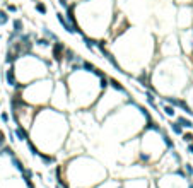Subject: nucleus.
Masks as SVG:
<instances>
[{
    "mask_svg": "<svg viewBox=\"0 0 193 188\" xmlns=\"http://www.w3.org/2000/svg\"><path fill=\"white\" fill-rule=\"evenodd\" d=\"M65 48H67V46H65V43H63V41H55V43L51 44V53H53V60H55L56 63H62L63 62V52H65Z\"/></svg>",
    "mask_w": 193,
    "mask_h": 188,
    "instance_id": "f257e3e1",
    "label": "nucleus"
},
{
    "mask_svg": "<svg viewBox=\"0 0 193 188\" xmlns=\"http://www.w3.org/2000/svg\"><path fill=\"white\" fill-rule=\"evenodd\" d=\"M121 188H149V181L145 178H135L132 181L121 183Z\"/></svg>",
    "mask_w": 193,
    "mask_h": 188,
    "instance_id": "f03ea898",
    "label": "nucleus"
},
{
    "mask_svg": "<svg viewBox=\"0 0 193 188\" xmlns=\"http://www.w3.org/2000/svg\"><path fill=\"white\" fill-rule=\"evenodd\" d=\"M5 81L10 87H15L19 84L17 82V72H15V65H9V69L5 70Z\"/></svg>",
    "mask_w": 193,
    "mask_h": 188,
    "instance_id": "7ed1b4c3",
    "label": "nucleus"
},
{
    "mask_svg": "<svg viewBox=\"0 0 193 188\" xmlns=\"http://www.w3.org/2000/svg\"><path fill=\"white\" fill-rule=\"evenodd\" d=\"M38 157L41 159V162H43L45 166H51V164L56 162V156H51V154H48V152H39Z\"/></svg>",
    "mask_w": 193,
    "mask_h": 188,
    "instance_id": "20e7f679",
    "label": "nucleus"
},
{
    "mask_svg": "<svg viewBox=\"0 0 193 188\" xmlns=\"http://www.w3.org/2000/svg\"><path fill=\"white\" fill-rule=\"evenodd\" d=\"M10 164H12V168H14L15 171H19V173H23V171L26 169L24 162L21 161V159H19L17 156H12V157H10Z\"/></svg>",
    "mask_w": 193,
    "mask_h": 188,
    "instance_id": "39448f33",
    "label": "nucleus"
},
{
    "mask_svg": "<svg viewBox=\"0 0 193 188\" xmlns=\"http://www.w3.org/2000/svg\"><path fill=\"white\" fill-rule=\"evenodd\" d=\"M12 31L17 33V34L24 33V21L23 19H14V22H12Z\"/></svg>",
    "mask_w": 193,
    "mask_h": 188,
    "instance_id": "423d86ee",
    "label": "nucleus"
},
{
    "mask_svg": "<svg viewBox=\"0 0 193 188\" xmlns=\"http://www.w3.org/2000/svg\"><path fill=\"white\" fill-rule=\"evenodd\" d=\"M162 111H164V115H166L167 118H175L176 116V110H175V106L173 104H169V103H162Z\"/></svg>",
    "mask_w": 193,
    "mask_h": 188,
    "instance_id": "0eeeda50",
    "label": "nucleus"
},
{
    "mask_svg": "<svg viewBox=\"0 0 193 188\" xmlns=\"http://www.w3.org/2000/svg\"><path fill=\"white\" fill-rule=\"evenodd\" d=\"M34 9H36V12L39 15H46V12H48L46 4L45 2H39V0H34Z\"/></svg>",
    "mask_w": 193,
    "mask_h": 188,
    "instance_id": "6e6552de",
    "label": "nucleus"
},
{
    "mask_svg": "<svg viewBox=\"0 0 193 188\" xmlns=\"http://www.w3.org/2000/svg\"><path fill=\"white\" fill-rule=\"evenodd\" d=\"M176 122L179 123V125L183 127V128H193V122L190 118H186V116H178L176 118Z\"/></svg>",
    "mask_w": 193,
    "mask_h": 188,
    "instance_id": "1a4fd4ad",
    "label": "nucleus"
},
{
    "mask_svg": "<svg viewBox=\"0 0 193 188\" xmlns=\"http://www.w3.org/2000/svg\"><path fill=\"white\" fill-rule=\"evenodd\" d=\"M169 128H171V132L175 133V135H183V127L179 125L178 122H171L169 123Z\"/></svg>",
    "mask_w": 193,
    "mask_h": 188,
    "instance_id": "9d476101",
    "label": "nucleus"
},
{
    "mask_svg": "<svg viewBox=\"0 0 193 188\" xmlns=\"http://www.w3.org/2000/svg\"><path fill=\"white\" fill-rule=\"evenodd\" d=\"M26 145H27V149H29V152H31V154H33V156H36V157H38V154H39V149H38V147H36V144H34L33 140H31V137L26 140Z\"/></svg>",
    "mask_w": 193,
    "mask_h": 188,
    "instance_id": "9b49d317",
    "label": "nucleus"
},
{
    "mask_svg": "<svg viewBox=\"0 0 193 188\" xmlns=\"http://www.w3.org/2000/svg\"><path fill=\"white\" fill-rule=\"evenodd\" d=\"M36 46H41V48H51V41L48 38H38L36 40Z\"/></svg>",
    "mask_w": 193,
    "mask_h": 188,
    "instance_id": "f8f14e48",
    "label": "nucleus"
},
{
    "mask_svg": "<svg viewBox=\"0 0 193 188\" xmlns=\"http://www.w3.org/2000/svg\"><path fill=\"white\" fill-rule=\"evenodd\" d=\"M9 21H10V15H9V12L5 10V9H0V26H5Z\"/></svg>",
    "mask_w": 193,
    "mask_h": 188,
    "instance_id": "ddd939ff",
    "label": "nucleus"
},
{
    "mask_svg": "<svg viewBox=\"0 0 193 188\" xmlns=\"http://www.w3.org/2000/svg\"><path fill=\"white\" fill-rule=\"evenodd\" d=\"M97 86H99V91H106V89L109 87V84H108V75H103V77H99Z\"/></svg>",
    "mask_w": 193,
    "mask_h": 188,
    "instance_id": "4468645a",
    "label": "nucleus"
},
{
    "mask_svg": "<svg viewBox=\"0 0 193 188\" xmlns=\"http://www.w3.org/2000/svg\"><path fill=\"white\" fill-rule=\"evenodd\" d=\"M5 10H7L9 14H14V12L19 10V7L15 4H7V5H5Z\"/></svg>",
    "mask_w": 193,
    "mask_h": 188,
    "instance_id": "2eb2a0df",
    "label": "nucleus"
},
{
    "mask_svg": "<svg viewBox=\"0 0 193 188\" xmlns=\"http://www.w3.org/2000/svg\"><path fill=\"white\" fill-rule=\"evenodd\" d=\"M183 140H185L186 144H191V142H193V133H191V132L183 133Z\"/></svg>",
    "mask_w": 193,
    "mask_h": 188,
    "instance_id": "dca6fc26",
    "label": "nucleus"
},
{
    "mask_svg": "<svg viewBox=\"0 0 193 188\" xmlns=\"http://www.w3.org/2000/svg\"><path fill=\"white\" fill-rule=\"evenodd\" d=\"M185 169H186V174H188V176H193V166L191 164H185Z\"/></svg>",
    "mask_w": 193,
    "mask_h": 188,
    "instance_id": "f3484780",
    "label": "nucleus"
},
{
    "mask_svg": "<svg viewBox=\"0 0 193 188\" xmlns=\"http://www.w3.org/2000/svg\"><path fill=\"white\" fill-rule=\"evenodd\" d=\"M0 118L4 120V123H9V113H5V111H2V113H0Z\"/></svg>",
    "mask_w": 193,
    "mask_h": 188,
    "instance_id": "a211bd4d",
    "label": "nucleus"
},
{
    "mask_svg": "<svg viewBox=\"0 0 193 188\" xmlns=\"http://www.w3.org/2000/svg\"><path fill=\"white\" fill-rule=\"evenodd\" d=\"M14 132H9V140H10V144H14V142H15V139H14Z\"/></svg>",
    "mask_w": 193,
    "mask_h": 188,
    "instance_id": "6ab92c4d",
    "label": "nucleus"
},
{
    "mask_svg": "<svg viewBox=\"0 0 193 188\" xmlns=\"http://www.w3.org/2000/svg\"><path fill=\"white\" fill-rule=\"evenodd\" d=\"M188 152H190V154H193V144H188Z\"/></svg>",
    "mask_w": 193,
    "mask_h": 188,
    "instance_id": "aec40b11",
    "label": "nucleus"
},
{
    "mask_svg": "<svg viewBox=\"0 0 193 188\" xmlns=\"http://www.w3.org/2000/svg\"><path fill=\"white\" fill-rule=\"evenodd\" d=\"M55 188H62V186H60V185H58V183H56V185H55Z\"/></svg>",
    "mask_w": 193,
    "mask_h": 188,
    "instance_id": "412c9836",
    "label": "nucleus"
},
{
    "mask_svg": "<svg viewBox=\"0 0 193 188\" xmlns=\"http://www.w3.org/2000/svg\"><path fill=\"white\" fill-rule=\"evenodd\" d=\"M190 188H193V183H191V185H190Z\"/></svg>",
    "mask_w": 193,
    "mask_h": 188,
    "instance_id": "4be33fe9",
    "label": "nucleus"
},
{
    "mask_svg": "<svg viewBox=\"0 0 193 188\" xmlns=\"http://www.w3.org/2000/svg\"><path fill=\"white\" fill-rule=\"evenodd\" d=\"M0 108H2V101H0Z\"/></svg>",
    "mask_w": 193,
    "mask_h": 188,
    "instance_id": "5701e85b",
    "label": "nucleus"
}]
</instances>
